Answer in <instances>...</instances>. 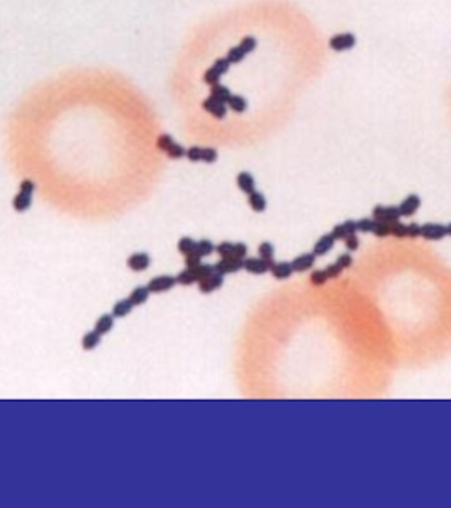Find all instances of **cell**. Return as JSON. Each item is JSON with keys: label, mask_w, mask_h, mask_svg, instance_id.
I'll return each mask as SVG.
<instances>
[{"label": "cell", "mask_w": 451, "mask_h": 508, "mask_svg": "<svg viewBox=\"0 0 451 508\" xmlns=\"http://www.w3.org/2000/svg\"><path fill=\"white\" fill-rule=\"evenodd\" d=\"M372 217L375 220H380V222H385V224H392L400 220V212H398V207L397 205H375L373 207V212Z\"/></svg>", "instance_id": "1"}, {"label": "cell", "mask_w": 451, "mask_h": 508, "mask_svg": "<svg viewBox=\"0 0 451 508\" xmlns=\"http://www.w3.org/2000/svg\"><path fill=\"white\" fill-rule=\"evenodd\" d=\"M356 44V36L351 33H339L334 34L333 37L329 39V48L336 53H343V51H348L351 48H355Z\"/></svg>", "instance_id": "2"}, {"label": "cell", "mask_w": 451, "mask_h": 508, "mask_svg": "<svg viewBox=\"0 0 451 508\" xmlns=\"http://www.w3.org/2000/svg\"><path fill=\"white\" fill-rule=\"evenodd\" d=\"M446 236H448V232H446V226H443V224L428 222L421 226V237H424L426 241H441Z\"/></svg>", "instance_id": "3"}, {"label": "cell", "mask_w": 451, "mask_h": 508, "mask_svg": "<svg viewBox=\"0 0 451 508\" xmlns=\"http://www.w3.org/2000/svg\"><path fill=\"white\" fill-rule=\"evenodd\" d=\"M177 285V278L171 275H162V276H156L153 278L151 281L148 283V290L151 293H162V292H168L173 286Z\"/></svg>", "instance_id": "4"}, {"label": "cell", "mask_w": 451, "mask_h": 508, "mask_svg": "<svg viewBox=\"0 0 451 508\" xmlns=\"http://www.w3.org/2000/svg\"><path fill=\"white\" fill-rule=\"evenodd\" d=\"M243 269V259L239 258H234V256H229V258H222L221 261H217L214 264V271L216 273H221V275H229V273H236Z\"/></svg>", "instance_id": "5"}, {"label": "cell", "mask_w": 451, "mask_h": 508, "mask_svg": "<svg viewBox=\"0 0 451 508\" xmlns=\"http://www.w3.org/2000/svg\"><path fill=\"white\" fill-rule=\"evenodd\" d=\"M421 203H422V200L417 193H411L398 203V212H400L402 217H412L419 209H421Z\"/></svg>", "instance_id": "6"}, {"label": "cell", "mask_w": 451, "mask_h": 508, "mask_svg": "<svg viewBox=\"0 0 451 508\" xmlns=\"http://www.w3.org/2000/svg\"><path fill=\"white\" fill-rule=\"evenodd\" d=\"M316 258L317 256L314 253H304L300 256H297V258H293L292 261V268H293V273H304V271H309V269L314 268V264H316Z\"/></svg>", "instance_id": "7"}, {"label": "cell", "mask_w": 451, "mask_h": 508, "mask_svg": "<svg viewBox=\"0 0 451 508\" xmlns=\"http://www.w3.org/2000/svg\"><path fill=\"white\" fill-rule=\"evenodd\" d=\"M222 283H224V275L214 271L211 276H207V278L198 281V290H200V293H212L217 288H221Z\"/></svg>", "instance_id": "8"}, {"label": "cell", "mask_w": 451, "mask_h": 508, "mask_svg": "<svg viewBox=\"0 0 451 508\" xmlns=\"http://www.w3.org/2000/svg\"><path fill=\"white\" fill-rule=\"evenodd\" d=\"M243 269H246L251 275H265L267 271H270V264L261 258H244Z\"/></svg>", "instance_id": "9"}, {"label": "cell", "mask_w": 451, "mask_h": 508, "mask_svg": "<svg viewBox=\"0 0 451 508\" xmlns=\"http://www.w3.org/2000/svg\"><path fill=\"white\" fill-rule=\"evenodd\" d=\"M358 232V227H356V220H344L343 224H338V226L333 227V230H331V234H333V237L336 241H344L346 236H349V234H356Z\"/></svg>", "instance_id": "10"}, {"label": "cell", "mask_w": 451, "mask_h": 508, "mask_svg": "<svg viewBox=\"0 0 451 508\" xmlns=\"http://www.w3.org/2000/svg\"><path fill=\"white\" fill-rule=\"evenodd\" d=\"M202 107H204L212 117L219 119V121L224 119L226 114H227V108H226L227 105L222 104V102H219V100H216V99H212V97H209V99H205L204 102H202Z\"/></svg>", "instance_id": "11"}, {"label": "cell", "mask_w": 451, "mask_h": 508, "mask_svg": "<svg viewBox=\"0 0 451 508\" xmlns=\"http://www.w3.org/2000/svg\"><path fill=\"white\" fill-rule=\"evenodd\" d=\"M151 264V258L146 253H136L127 258V266L132 271H144Z\"/></svg>", "instance_id": "12"}, {"label": "cell", "mask_w": 451, "mask_h": 508, "mask_svg": "<svg viewBox=\"0 0 451 508\" xmlns=\"http://www.w3.org/2000/svg\"><path fill=\"white\" fill-rule=\"evenodd\" d=\"M334 243H336V239L333 237V234H324V236H321L319 239L316 241V244H314L312 247V253L316 256L327 254L334 247Z\"/></svg>", "instance_id": "13"}, {"label": "cell", "mask_w": 451, "mask_h": 508, "mask_svg": "<svg viewBox=\"0 0 451 508\" xmlns=\"http://www.w3.org/2000/svg\"><path fill=\"white\" fill-rule=\"evenodd\" d=\"M270 273H271V276H273L275 280H289L290 276L293 275L292 263H289V261L275 263V264L270 268Z\"/></svg>", "instance_id": "14"}, {"label": "cell", "mask_w": 451, "mask_h": 508, "mask_svg": "<svg viewBox=\"0 0 451 508\" xmlns=\"http://www.w3.org/2000/svg\"><path fill=\"white\" fill-rule=\"evenodd\" d=\"M236 183L243 193L250 195L251 192H254V178H253V175L248 173V171H241V173L237 175Z\"/></svg>", "instance_id": "15"}, {"label": "cell", "mask_w": 451, "mask_h": 508, "mask_svg": "<svg viewBox=\"0 0 451 508\" xmlns=\"http://www.w3.org/2000/svg\"><path fill=\"white\" fill-rule=\"evenodd\" d=\"M248 203H250L251 210H254V212H265L267 210V198H265V195L261 192H251L248 195Z\"/></svg>", "instance_id": "16"}, {"label": "cell", "mask_w": 451, "mask_h": 508, "mask_svg": "<svg viewBox=\"0 0 451 508\" xmlns=\"http://www.w3.org/2000/svg\"><path fill=\"white\" fill-rule=\"evenodd\" d=\"M112 327H114V315L104 314V315H100V317L97 318L95 329H93V331L99 332L100 335H104V334H107V332L112 331Z\"/></svg>", "instance_id": "17"}, {"label": "cell", "mask_w": 451, "mask_h": 508, "mask_svg": "<svg viewBox=\"0 0 451 508\" xmlns=\"http://www.w3.org/2000/svg\"><path fill=\"white\" fill-rule=\"evenodd\" d=\"M258 254H260L261 259H265L270 264V268L275 264V247L271 243H261L258 246Z\"/></svg>", "instance_id": "18"}, {"label": "cell", "mask_w": 451, "mask_h": 508, "mask_svg": "<svg viewBox=\"0 0 451 508\" xmlns=\"http://www.w3.org/2000/svg\"><path fill=\"white\" fill-rule=\"evenodd\" d=\"M233 95L231 93V90L227 88V87L221 85V83H217V85H212L211 87V97L219 102H222V104H227V100H229V97Z\"/></svg>", "instance_id": "19"}, {"label": "cell", "mask_w": 451, "mask_h": 508, "mask_svg": "<svg viewBox=\"0 0 451 508\" xmlns=\"http://www.w3.org/2000/svg\"><path fill=\"white\" fill-rule=\"evenodd\" d=\"M149 293H151V292L148 290V286H139V288H134V290H132L131 295H129V300H131L132 305L136 307V305L144 303L146 300L149 298Z\"/></svg>", "instance_id": "20"}, {"label": "cell", "mask_w": 451, "mask_h": 508, "mask_svg": "<svg viewBox=\"0 0 451 508\" xmlns=\"http://www.w3.org/2000/svg\"><path fill=\"white\" fill-rule=\"evenodd\" d=\"M226 105H227V107H229L233 112H236V114H243V112L248 108V102H246V99H244V97H241V95H231Z\"/></svg>", "instance_id": "21"}, {"label": "cell", "mask_w": 451, "mask_h": 508, "mask_svg": "<svg viewBox=\"0 0 451 508\" xmlns=\"http://www.w3.org/2000/svg\"><path fill=\"white\" fill-rule=\"evenodd\" d=\"M12 207L17 210V212H26V210L31 207V195L24 193V192H19V193L14 197Z\"/></svg>", "instance_id": "22"}, {"label": "cell", "mask_w": 451, "mask_h": 508, "mask_svg": "<svg viewBox=\"0 0 451 508\" xmlns=\"http://www.w3.org/2000/svg\"><path fill=\"white\" fill-rule=\"evenodd\" d=\"M99 342H100V334L95 331H92V332H89V334L83 335L82 348L85 349V351H93V349L99 346Z\"/></svg>", "instance_id": "23"}, {"label": "cell", "mask_w": 451, "mask_h": 508, "mask_svg": "<svg viewBox=\"0 0 451 508\" xmlns=\"http://www.w3.org/2000/svg\"><path fill=\"white\" fill-rule=\"evenodd\" d=\"M132 308H134V305H132V302L129 298L121 300V302H117L114 305L112 315H114V317H126L127 314H131Z\"/></svg>", "instance_id": "24"}, {"label": "cell", "mask_w": 451, "mask_h": 508, "mask_svg": "<svg viewBox=\"0 0 451 508\" xmlns=\"http://www.w3.org/2000/svg\"><path fill=\"white\" fill-rule=\"evenodd\" d=\"M216 251V246L212 241L209 239H202L197 243V246H195V253H197L200 258H205V256H211L212 253Z\"/></svg>", "instance_id": "25"}, {"label": "cell", "mask_w": 451, "mask_h": 508, "mask_svg": "<svg viewBox=\"0 0 451 508\" xmlns=\"http://www.w3.org/2000/svg\"><path fill=\"white\" fill-rule=\"evenodd\" d=\"M190 269H192V273H194V276H195V280H197V283L200 281V280L207 278V276H211L212 273H214V266H211V264H202V263H200V264H197V266H194V268H190Z\"/></svg>", "instance_id": "26"}, {"label": "cell", "mask_w": 451, "mask_h": 508, "mask_svg": "<svg viewBox=\"0 0 451 508\" xmlns=\"http://www.w3.org/2000/svg\"><path fill=\"white\" fill-rule=\"evenodd\" d=\"M246 56H248V54L243 51V48H241L239 44H237V46L231 48V50L227 51L226 58H227V61H229L231 65H236V63H241V61H243V59L246 58Z\"/></svg>", "instance_id": "27"}, {"label": "cell", "mask_w": 451, "mask_h": 508, "mask_svg": "<svg viewBox=\"0 0 451 508\" xmlns=\"http://www.w3.org/2000/svg\"><path fill=\"white\" fill-rule=\"evenodd\" d=\"M175 278H177L178 285H183V286H188V285H194V283H197V280H195V276H194V273H192L190 268L180 271L177 276H175Z\"/></svg>", "instance_id": "28"}, {"label": "cell", "mask_w": 451, "mask_h": 508, "mask_svg": "<svg viewBox=\"0 0 451 508\" xmlns=\"http://www.w3.org/2000/svg\"><path fill=\"white\" fill-rule=\"evenodd\" d=\"M356 227H358V232H363V234L373 232L375 219H373V217H363V219L356 220Z\"/></svg>", "instance_id": "29"}, {"label": "cell", "mask_w": 451, "mask_h": 508, "mask_svg": "<svg viewBox=\"0 0 451 508\" xmlns=\"http://www.w3.org/2000/svg\"><path fill=\"white\" fill-rule=\"evenodd\" d=\"M195 246H197V243H195L194 239H190V237H181V239L178 241V251H180L181 254L195 253Z\"/></svg>", "instance_id": "30"}, {"label": "cell", "mask_w": 451, "mask_h": 508, "mask_svg": "<svg viewBox=\"0 0 451 508\" xmlns=\"http://www.w3.org/2000/svg\"><path fill=\"white\" fill-rule=\"evenodd\" d=\"M327 281H329V278H327L324 269H314V271L310 273V283H312L314 286H323L326 285Z\"/></svg>", "instance_id": "31"}, {"label": "cell", "mask_w": 451, "mask_h": 508, "mask_svg": "<svg viewBox=\"0 0 451 508\" xmlns=\"http://www.w3.org/2000/svg\"><path fill=\"white\" fill-rule=\"evenodd\" d=\"M389 226H390V236L398 237V239H402V237H407V226H405V224H402L400 220L389 224Z\"/></svg>", "instance_id": "32"}, {"label": "cell", "mask_w": 451, "mask_h": 508, "mask_svg": "<svg viewBox=\"0 0 451 508\" xmlns=\"http://www.w3.org/2000/svg\"><path fill=\"white\" fill-rule=\"evenodd\" d=\"M165 153L168 154V158H170V159H180V158H183V156H185V153H187V149H185V148H181L180 144H177V142L173 141V142H171V144H170V148L166 149Z\"/></svg>", "instance_id": "33"}, {"label": "cell", "mask_w": 451, "mask_h": 508, "mask_svg": "<svg viewBox=\"0 0 451 508\" xmlns=\"http://www.w3.org/2000/svg\"><path fill=\"white\" fill-rule=\"evenodd\" d=\"M211 68L214 70V71H217L219 75L222 76V75H224V73L229 71V68H231V63L227 61V58H217V59H216V61H214V65L211 66Z\"/></svg>", "instance_id": "34"}, {"label": "cell", "mask_w": 451, "mask_h": 508, "mask_svg": "<svg viewBox=\"0 0 451 508\" xmlns=\"http://www.w3.org/2000/svg\"><path fill=\"white\" fill-rule=\"evenodd\" d=\"M377 237H387L390 236V226L385 222H380V220H375V227H373V232Z\"/></svg>", "instance_id": "35"}, {"label": "cell", "mask_w": 451, "mask_h": 508, "mask_svg": "<svg viewBox=\"0 0 451 508\" xmlns=\"http://www.w3.org/2000/svg\"><path fill=\"white\" fill-rule=\"evenodd\" d=\"M256 44L258 43H256V39H254L253 36H246V37H243V39H241L239 46L243 48V51L246 53V54H250V53H253L254 50H256Z\"/></svg>", "instance_id": "36"}, {"label": "cell", "mask_w": 451, "mask_h": 508, "mask_svg": "<svg viewBox=\"0 0 451 508\" xmlns=\"http://www.w3.org/2000/svg\"><path fill=\"white\" fill-rule=\"evenodd\" d=\"M216 251H217V254L221 256V258H229V256H233V251H234V243H221L216 246Z\"/></svg>", "instance_id": "37"}, {"label": "cell", "mask_w": 451, "mask_h": 508, "mask_svg": "<svg viewBox=\"0 0 451 508\" xmlns=\"http://www.w3.org/2000/svg\"><path fill=\"white\" fill-rule=\"evenodd\" d=\"M217 158L219 154L214 148H202V161L204 163H216Z\"/></svg>", "instance_id": "38"}, {"label": "cell", "mask_w": 451, "mask_h": 508, "mask_svg": "<svg viewBox=\"0 0 451 508\" xmlns=\"http://www.w3.org/2000/svg\"><path fill=\"white\" fill-rule=\"evenodd\" d=\"M219 80H221V75H219L217 71H214L212 68H209L207 71L204 73V82L207 83V85H217Z\"/></svg>", "instance_id": "39"}, {"label": "cell", "mask_w": 451, "mask_h": 508, "mask_svg": "<svg viewBox=\"0 0 451 508\" xmlns=\"http://www.w3.org/2000/svg\"><path fill=\"white\" fill-rule=\"evenodd\" d=\"M336 264L339 266V268L343 269V271H344V269H348L349 266L353 264V258H351V254H348V253H344V254H339L338 258H336Z\"/></svg>", "instance_id": "40"}, {"label": "cell", "mask_w": 451, "mask_h": 508, "mask_svg": "<svg viewBox=\"0 0 451 508\" xmlns=\"http://www.w3.org/2000/svg\"><path fill=\"white\" fill-rule=\"evenodd\" d=\"M185 156H187L190 161H194V163H197V161H202V148H198V146H192V148L187 149Z\"/></svg>", "instance_id": "41"}, {"label": "cell", "mask_w": 451, "mask_h": 508, "mask_svg": "<svg viewBox=\"0 0 451 508\" xmlns=\"http://www.w3.org/2000/svg\"><path fill=\"white\" fill-rule=\"evenodd\" d=\"M344 246L348 247V251H356L360 247V239L356 234H349L344 237Z\"/></svg>", "instance_id": "42"}, {"label": "cell", "mask_w": 451, "mask_h": 508, "mask_svg": "<svg viewBox=\"0 0 451 508\" xmlns=\"http://www.w3.org/2000/svg\"><path fill=\"white\" fill-rule=\"evenodd\" d=\"M234 258H239L244 259L248 256V246L244 243H234V251H233Z\"/></svg>", "instance_id": "43"}, {"label": "cell", "mask_w": 451, "mask_h": 508, "mask_svg": "<svg viewBox=\"0 0 451 508\" xmlns=\"http://www.w3.org/2000/svg\"><path fill=\"white\" fill-rule=\"evenodd\" d=\"M324 271H326L327 278H329V280H334V278H338V276L341 275V273H343V269L339 268V266L336 264V263H333V264H327L326 268H324Z\"/></svg>", "instance_id": "44"}, {"label": "cell", "mask_w": 451, "mask_h": 508, "mask_svg": "<svg viewBox=\"0 0 451 508\" xmlns=\"http://www.w3.org/2000/svg\"><path fill=\"white\" fill-rule=\"evenodd\" d=\"M173 142V139H171L170 134H162L158 136V141H156V146H158L162 151H166V149L170 148V144Z\"/></svg>", "instance_id": "45"}, {"label": "cell", "mask_w": 451, "mask_h": 508, "mask_svg": "<svg viewBox=\"0 0 451 508\" xmlns=\"http://www.w3.org/2000/svg\"><path fill=\"white\" fill-rule=\"evenodd\" d=\"M200 256H198L197 253H190V254H185V264H187V268H194V266L200 264Z\"/></svg>", "instance_id": "46"}, {"label": "cell", "mask_w": 451, "mask_h": 508, "mask_svg": "<svg viewBox=\"0 0 451 508\" xmlns=\"http://www.w3.org/2000/svg\"><path fill=\"white\" fill-rule=\"evenodd\" d=\"M407 237L415 239V237H421V226L419 224H407Z\"/></svg>", "instance_id": "47"}, {"label": "cell", "mask_w": 451, "mask_h": 508, "mask_svg": "<svg viewBox=\"0 0 451 508\" xmlns=\"http://www.w3.org/2000/svg\"><path fill=\"white\" fill-rule=\"evenodd\" d=\"M34 190H36V185H34V181H31V180H22V181H20V192L33 195Z\"/></svg>", "instance_id": "48"}, {"label": "cell", "mask_w": 451, "mask_h": 508, "mask_svg": "<svg viewBox=\"0 0 451 508\" xmlns=\"http://www.w3.org/2000/svg\"><path fill=\"white\" fill-rule=\"evenodd\" d=\"M446 232H448V236H451V222L446 226Z\"/></svg>", "instance_id": "49"}]
</instances>
